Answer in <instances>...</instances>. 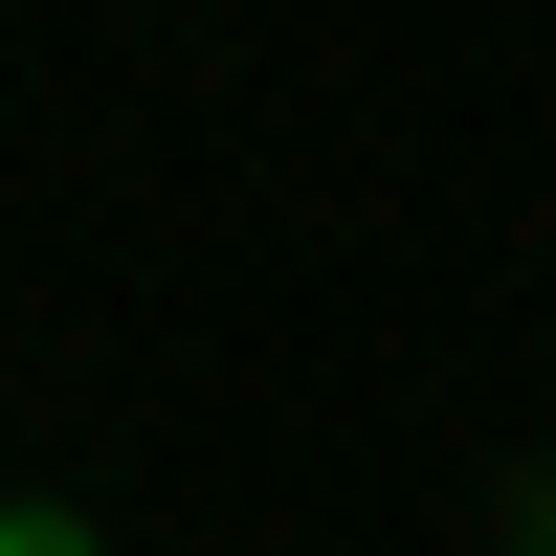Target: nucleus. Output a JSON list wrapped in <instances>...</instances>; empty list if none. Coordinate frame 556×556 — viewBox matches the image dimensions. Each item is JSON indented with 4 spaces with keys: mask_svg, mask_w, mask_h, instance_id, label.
I'll use <instances>...</instances> for the list:
<instances>
[{
    "mask_svg": "<svg viewBox=\"0 0 556 556\" xmlns=\"http://www.w3.org/2000/svg\"><path fill=\"white\" fill-rule=\"evenodd\" d=\"M0 556H89V513H0Z\"/></svg>",
    "mask_w": 556,
    "mask_h": 556,
    "instance_id": "f257e3e1",
    "label": "nucleus"
}]
</instances>
